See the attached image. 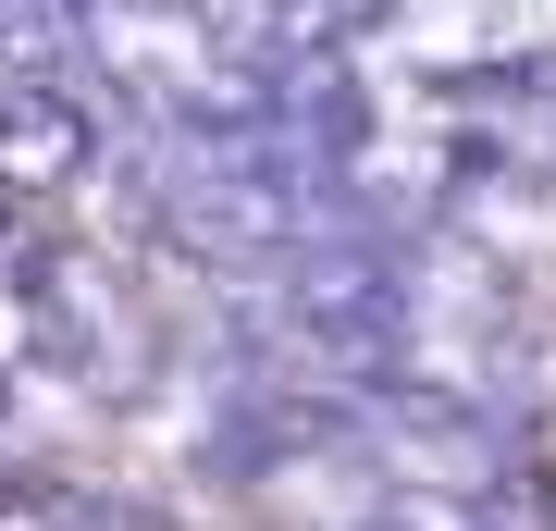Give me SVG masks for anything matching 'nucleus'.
Segmentation results:
<instances>
[{
    "mask_svg": "<svg viewBox=\"0 0 556 531\" xmlns=\"http://www.w3.org/2000/svg\"><path fill=\"white\" fill-rule=\"evenodd\" d=\"M75 161H87V124L62 112L50 87H25L13 112H0V174H13V186H62Z\"/></svg>",
    "mask_w": 556,
    "mask_h": 531,
    "instance_id": "1",
    "label": "nucleus"
}]
</instances>
